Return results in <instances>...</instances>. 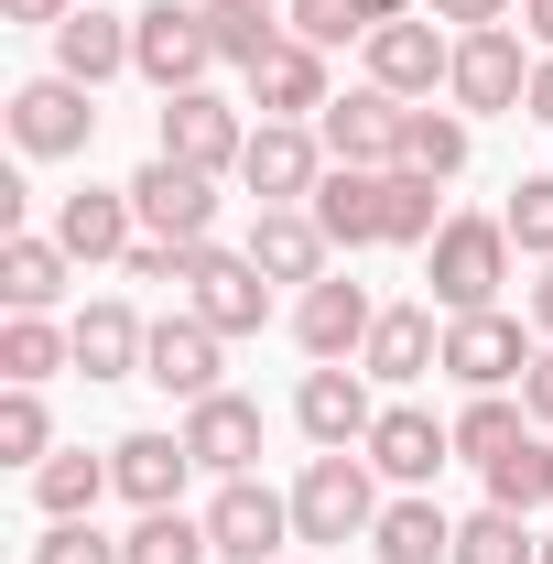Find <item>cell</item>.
<instances>
[{
	"label": "cell",
	"instance_id": "1",
	"mask_svg": "<svg viewBox=\"0 0 553 564\" xmlns=\"http://www.w3.org/2000/svg\"><path fill=\"white\" fill-rule=\"evenodd\" d=\"M293 532H304V543H358V532H380V489H369V456H358V445H326V456L293 478Z\"/></svg>",
	"mask_w": 553,
	"mask_h": 564
},
{
	"label": "cell",
	"instance_id": "2",
	"mask_svg": "<svg viewBox=\"0 0 553 564\" xmlns=\"http://www.w3.org/2000/svg\"><path fill=\"white\" fill-rule=\"evenodd\" d=\"M423 250H434V304L445 315H488L499 304V282H510V228L499 217H445Z\"/></svg>",
	"mask_w": 553,
	"mask_h": 564
},
{
	"label": "cell",
	"instance_id": "3",
	"mask_svg": "<svg viewBox=\"0 0 553 564\" xmlns=\"http://www.w3.org/2000/svg\"><path fill=\"white\" fill-rule=\"evenodd\" d=\"M131 66L174 98V87H207L217 66V33H207V11L196 0H152V11H131Z\"/></svg>",
	"mask_w": 553,
	"mask_h": 564
},
{
	"label": "cell",
	"instance_id": "4",
	"mask_svg": "<svg viewBox=\"0 0 553 564\" xmlns=\"http://www.w3.org/2000/svg\"><path fill=\"white\" fill-rule=\"evenodd\" d=\"M402 109L413 98H391V87H347V98H326L315 120H326V163H358V174H391L402 163Z\"/></svg>",
	"mask_w": 553,
	"mask_h": 564
},
{
	"label": "cell",
	"instance_id": "5",
	"mask_svg": "<svg viewBox=\"0 0 553 564\" xmlns=\"http://www.w3.org/2000/svg\"><path fill=\"white\" fill-rule=\"evenodd\" d=\"M239 185H250L261 207H304V196L326 185V141L304 131V120H261L250 152H239Z\"/></svg>",
	"mask_w": 553,
	"mask_h": 564
},
{
	"label": "cell",
	"instance_id": "6",
	"mask_svg": "<svg viewBox=\"0 0 553 564\" xmlns=\"http://www.w3.org/2000/svg\"><path fill=\"white\" fill-rule=\"evenodd\" d=\"M11 141L33 152V163H66L98 141V109H87V87L76 76H33V87H11Z\"/></svg>",
	"mask_w": 553,
	"mask_h": 564
},
{
	"label": "cell",
	"instance_id": "7",
	"mask_svg": "<svg viewBox=\"0 0 553 564\" xmlns=\"http://www.w3.org/2000/svg\"><path fill=\"white\" fill-rule=\"evenodd\" d=\"M131 207L152 239H185V250H207V228H217V174H196V163H141L131 174Z\"/></svg>",
	"mask_w": 553,
	"mask_h": 564
},
{
	"label": "cell",
	"instance_id": "8",
	"mask_svg": "<svg viewBox=\"0 0 553 564\" xmlns=\"http://www.w3.org/2000/svg\"><path fill=\"white\" fill-rule=\"evenodd\" d=\"M239 152H250V131H239V109H228V98H207V87H174V98H163V163L239 174Z\"/></svg>",
	"mask_w": 553,
	"mask_h": 564
},
{
	"label": "cell",
	"instance_id": "9",
	"mask_svg": "<svg viewBox=\"0 0 553 564\" xmlns=\"http://www.w3.org/2000/svg\"><path fill=\"white\" fill-rule=\"evenodd\" d=\"M532 369V337H521V315H445V380H467V391H510Z\"/></svg>",
	"mask_w": 553,
	"mask_h": 564
},
{
	"label": "cell",
	"instance_id": "10",
	"mask_svg": "<svg viewBox=\"0 0 553 564\" xmlns=\"http://www.w3.org/2000/svg\"><path fill=\"white\" fill-rule=\"evenodd\" d=\"M282 532H293V499H272L261 478H217V499H207V543H217L228 564H272Z\"/></svg>",
	"mask_w": 553,
	"mask_h": 564
},
{
	"label": "cell",
	"instance_id": "11",
	"mask_svg": "<svg viewBox=\"0 0 553 564\" xmlns=\"http://www.w3.org/2000/svg\"><path fill=\"white\" fill-rule=\"evenodd\" d=\"M456 109H521L532 98V55H521V33L510 22H488V33H456Z\"/></svg>",
	"mask_w": 553,
	"mask_h": 564
},
{
	"label": "cell",
	"instance_id": "12",
	"mask_svg": "<svg viewBox=\"0 0 553 564\" xmlns=\"http://www.w3.org/2000/svg\"><path fill=\"white\" fill-rule=\"evenodd\" d=\"M293 423L315 434V445H369V369L358 358H315L304 369V391H293Z\"/></svg>",
	"mask_w": 553,
	"mask_h": 564
},
{
	"label": "cell",
	"instance_id": "13",
	"mask_svg": "<svg viewBox=\"0 0 553 564\" xmlns=\"http://www.w3.org/2000/svg\"><path fill=\"white\" fill-rule=\"evenodd\" d=\"M185 293H196V315H207L217 337H250V326H261V315H272V282H261V261H250V250H196V282H185Z\"/></svg>",
	"mask_w": 553,
	"mask_h": 564
},
{
	"label": "cell",
	"instance_id": "14",
	"mask_svg": "<svg viewBox=\"0 0 553 564\" xmlns=\"http://www.w3.org/2000/svg\"><path fill=\"white\" fill-rule=\"evenodd\" d=\"M456 76V44L434 33V22H380L369 33V87H391V98H434Z\"/></svg>",
	"mask_w": 553,
	"mask_h": 564
},
{
	"label": "cell",
	"instance_id": "15",
	"mask_svg": "<svg viewBox=\"0 0 553 564\" xmlns=\"http://www.w3.org/2000/svg\"><path fill=\"white\" fill-rule=\"evenodd\" d=\"M380 478H402V489H423L445 456H456V423H434V413H413V402H391V413L369 423V445H358Z\"/></svg>",
	"mask_w": 553,
	"mask_h": 564
},
{
	"label": "cell",
	"instance_id": "16",
	"mask_svg": "<svg viewBox=\"0 0 553 564\" xmlns=\"http://www.w3.org/2000/svg\"><path fill=\"white\" fill-rule=\"evenodd\" d=\"M217 348H228V337H217L207 315H163L152 348H141V380H163L174 402H207L217 391Z\"/></svg>",
	"mask_w": 553,
	"mask_h": 564
},
{
	"label": "cell",
	"instance_id": "17",
	"mask_svg": "<svg viewBox=\"0 0 553 564\" xmlns=\"http://www.w3.org/2000/svg\"><path fill=\"white\" fill-rule=\"evenodd\" d=\"M109 478H120L131 510H174L185 478H196V445H185V434H120V445H109Z\"/></svg>",
	"mask_w": 553,
	"mask_h": 564
},
{
	"label": "cell",
	"instance_id": "18",
	"mask_svg": "<svg viewBox=\"0 0 553 564\" xmlns=\"http://www.w3.org/2000/svg\"><path fill=\"white\" fill-rule=\"evenodd\" d=\"M369 326H380V304H369L347 272L304 282V304H293V337H304L315 358H358V348H369Z\"/></svg>",
	"mask_w": 553,
	"mask_h": 564
},
{
	"label": "cell",
	"instance_id": "19",
	"mask_svg": "<svg viewBox=\"0 0 553 564\" xmlns=\"http://www.w3.org/2000/svg\"><path fill=\"white\" fill-rule=\"evenodd\" d=\"M239 250L261 261V282H326V250H337V239L315 228V207H261Z\"/></svg>",
	"mask_w": 553,
	"mask_h": 564
},
{
	"label": "cell",
	"instance_id": "20",
	"mask_svg": "<svg viewBox=\"0 0 553 564\" xmlns=\"http://www.w3.org/2000/svg\"><path fill=\"white\" fill-rule=\"evenodd\" d=\"M185 445H196V467H217V478H250V456H261V402H239V391L185 402Z\"/></svg>",
	"mask_w": 553,
	"mask_h": 564
},
{
	"label": "cell",
	"instance_id": "21",
	"mask_svg": "<svg viewBox=\"0 0 553 564\" xmlns=\"http://www.w3.org/2000/svg\"><path fill=\"white\" fill-rule=\"evenodd\" d=\"M358 369H369V380H423V369H445V326H434V304H380Z\"/></svg>",
	"mask_w": 553,
	"mask_h": 564
},
{
	"label": "cell",
	"instance_id": "22",
	"mask_svg": "<svg viewBox=\"0 0 553 564\" xmlns=\"http://www.w3.org/2000/svg\"><path fill=\"white\" fill-rule=\"evenodd\" d=\"M141 207H131V185H120V196H109V185H87V196H66V207H55V239H66V261H131L141 239Z\"/></svg>",
	"mask_w": 553,
	"mask_h": 564
},
{
	"label": "cell",
	"instance_id": "23",
	"mask_svg": "<svg viewBox=\"0 0 553 564\" xmlns=\"http://www.w3.org/2000/svg\"><path fill=\"white\" fill-rule=\"evenodd\" d=\"M250 98H261V120H315V109H326V55L282 33L272 55L250 66Z\"/></svg>",
	"mask_w": 553,
	"mask_h": 564
},
{
	"label": "cell",
	"instance_id": "24",
	"mask_svg": "<svg viewBox=\"0 0 553 564\" xmlns=\"http://www.w3.org/2000/svg\"><path fill=\"white\" fill-rule=\"evenodd\" d=\"M131 66V11H66L55 22V76H76V87H98V76Z\"/></svg>",
	"mask_w": 553,
	"mask_h": 564
},
{
	"label": "cell",
	"instance_id": "25",
	"mask_svg": "<svg viewBox=\"0 0 553 564\" xmlns=\"http://www.w3.org/2000/svg\"><path fill=\"white\" fill-rule=\"evenodd\" d=\"M66 337H76V369L87 380H141V348H152V326H141L131 304H87Z\"/></svg>",
	"mask_w": 553,
	"mask_h": 564
},
{
	"label": "cell",
	"instance_id": "26",
	"mask_svg": "<svg viewBox=\"0 0 553 564\" xmlns=\"http://www.w3.org/2000/svg\"><path fill=\"white\" fill-rule=\"evenodd\" d=\"M55 293H66V239L11 228V239H0V304H11V315H44Z\"/></svg>",
	"mask_w": 553,
	"mask_h": 564
},
{
	"label": "cell",
	"instance_id": "27",
	"mask_svg": "<svg viewBox=\"0 0 553 564\" xmlns=\"http://www.w3.org/2000/svg\"><path fill=\"white\" fill-rule=\"evenodd\" d=\"M369 543H380V564H456V521L413 489V499H391V510H380V532H369Z\"/></svg>",
	"mask_w": 553,
	"mask_h": 564
},
{
	"label": "cell",
	"instance_id": "28",
	"mask_svg": "<svg viewBox=\"0 0 553 564\" xmlns=\"http://www.w3.org/2000/svg\"><path fill=\"white\" fill-rule=\"evenodd\" d=\"M315 228H326L337 250H369V239H380V174H358V163H337V174L315 185Z\"/></svg>",
	"mask_w": 553,
	"mask_h": 564
},
{
	"label": "cell",
	"instance_id": "29",
	"mask_svg": "<svg viewBox=\"0 0 553 564\" xmlns=\"http://www.w3.org/2000/svg\"><path fill=\"white\" fill-rule=\"evenodd\" d=\"M98 489H120V478H109V456H87V445L33 467V499H44V521H87V510H98Z\"/></svg>",
	"mask_w": 553,
	"mask_h": 564
},
{
	"label": "cell",
	"instance_id": "30",
	"mask_svg": "<svg viewBox=\"0 0 553 564\" xmlns=\"http://www.w3.org/2000/svg\"><path fill=\"white\" fill-rule=\"evenodd\" d=\"M66 358H76V337H55L44 315H11V326H0V380H11V391H44Z\"/></svg>",
	"mask_w": 553,
	"mask_h": 564
},
{
	"label": "cell",
	"instance_id": "31",
	"mask_svg": "<svg viewBox=\"0 0 553 564\" xmlns=\"http://www.w3.org/2000/svg\"><path fill=\"white\" fill-rule=\"evenodd\" d=\"M402 174H467V120L456 109H402Z\"/></svg>",
	"mask_w": 553,
	"mask_h": 564
},
{
	"label": "cell",
	"instance_id": "32",
	"mask_svg": "<svg viewBox=\"0 0 553 564\" xmlns=\"http://www.w3.org/2000/svg\"><path fill=\"white\" fill-rule=\"evenodd\" d=\"M543 499H553V445H543V434H521V445L488 467V510H521V521H532Z\"/></svg>",
	"mask_w": 553,
	"mask_h": 564
},
{
	"label": "cell",
	"instance_id": "33",
	"mask_svg": "<svg viewBox=\"0 0 553 564\" xmlns=\"http://www.w3.org/2000/svg\"><path fill=\"white\" fill-rule=\"evenodd\" d=\"M456 564H543V532L521 510H478V521H456Z\"/></svg>",
	"mask_w": 553,
	"mask_h": 564
},
{
	"label": "cell",
	"instance_id": "34",
	"mask_svg": "<svg viewBox=\"0 0 553 564\" xmlns=\"http://www.w3.org/2000/svg\"><path fill=\"white\" fill-rule=\"evenodd\" d=\"M120 564H217V543H207V521H185V510H141Z\"/></svg>",
	"mask_w": 553,
	"mask_h": 564
},
{
	"label": "cell",
	"instance_id": "35",
	"mask_svg": "<svg viewBox=\"0 0 553 564\" xmlns=\"http://www.w3.org/2000/svg\"><path fill=\"white\" fill-rule=\"evenodd\" d=\"M521 434H532V413H510L499 391H478V402L456 413V456H478V467H499V456H510Z\"/></svg>",
	"mask_w": 553,
	"mask_h": 564
},
{
	"label": "cell",
	"instance_id": "36",
	"mask_svg": "<svg viewBox=\"0 0 553 564\" xmlns=\"http://www.w3.org/2000/svg\"><path fill=\"white\" fill-rule=\"evenodd\" d=\"M207 33H217V55H228V66H239V76H250V66H261V55H272V44H282L272 0H228V11H207Z\"/></svg>",
	"mask_w": 553,
	"mask_h": 564
},
{
	"label": "cell",
	"instance_id": "37",
	"mask_svg": "<svg viewBox=\"0 0 553 564\" xmlns=\"http://www.w3.org/2000/svg\"><path fill=\"white\" fill-rule=\"evenodd\" d=\"M445 217H434V174H380V239H434Z\"/></svg>",
	"mask_w": 553,
	"mask_h": 564
},
{
	"label": "cell",
	"instance_id": "38",
	"mask_svg": "<svg viewBox=\"0 0 553 564\" xmlns=\"http://www.w3.org/2000/svg\"><path fill=\"white\" fill-rule=\"evenodd\" d=\"M499 228H510V250L553 261V174H521V185H510V207H499Z\"/></svg>",
	"mask_w": 553,
	"mask_h": 564
},
{
	"label": "cell",
	"instance_id": "39",
	"mask_svg": "<svg viewBox=\"0 0 553 564\" xmlns=\"http://www.w3.org/2000/svg\"><path fill=\"white\" fill-rule=\"evenodd\" d=\"M0 456H11V467H44V456H55L44 391H0Z\"/></svg>",
	"mask_w": 553,
	"mask_h": 564
},
{
	"label": "cell",
	"instance_id": "40",
	"mask_svg": "<svg viewBox=\"0 0 553 564\" xmlns=\"http://www.w3.org/2000/svg\"><path fill=\"white\" fill-rule=\"evenodd\" d=\"M282 33L315 44V55H337L347 33H369V11H358V0H282Z\"/></svg>",
	"mask_w": 553,
	"mask_h": 564
},
{
	"label": "cell",
	"instance_id": "41",
	"mask_svg": "<svg viewBox=\"0 0 553 564\" xmlns=\"http://www.w3.org/2000/svg\"><path fill=\"white\" fill-rule=\"evenodd\" d=\"M33 564H120V543H109L98 521H44V543H33Z\"/></svg>",
	"mask_w": 553,
	"mask_h": 564
},
{
	"label": "cell",
	"instance_id": "42",
	"mask_svg": "<svg viewBox=\"0 0 553 564\" xmlns=\"http://www.w3.org/2000/svg\"><path fill=\"white\" fill-rule=\"evenodd\" d=\"M131 282H196V250H185V239H141V250H131Z\"/></svg>",
	"mask_w": 553,
	"mask_h": 564
},
{
	"label": "cell",
	"instance_id": "43",
	"mask_svg": "<svg viewBox=\"0 0 553 564\" xmlns=\"http://www.w3.org/2000/svg\"><path fill=\"white\" fill-rule=\"evenodd\" d=\"M521 413H532V423H553V348L521 369Z\"/></svg>",
	"mask_w": 553,
	"mask_h": 564
},
{
	"label": "cell",
	"instance_id": "44",
	"mask_svg": "<svg viewBox=\"0 0 553 564\" xmlns=\"http://www.w3.org/2000/svg\"><path fill=\"white\" fill-rule=\"evenodd\" d=\"M434 22H467V33H488V22H510V0H434Z\"/></svg>",
	"mask_w": 553,
	"mask_h": 564
},
{
	"label": "cell",
	"instance_id": "45",
	"mask_svg": "<svg viewBox=\"0 0 553 564\" xmlns=\"http://www.w3.org/2000/svg\"><path fill=\"white\" fill-rule=\"evenodd\" d=\"M0 11H11V22H44V33H55V22H66L76 0H0Z\"/></svg>",
	"mask_w": 553,
	"mask_h": 564
},
{
	"label": "cell",
	"instance_id": "46",
	"mask_svg": "<svg viewBox=\"0 0 553 564\" xmlns=\"http://www.w3.org/2000/svg\"><path fill=\"white\" fill-rule=\"evenodd\" d=\"M521 109H532V120H553V55L532 66V98H521Z\"/></svg>",
	"mask_w": 553,
	"mask_h": 564
},
{
	"label": "cell",
	"instance_id": "47",
	"mask_svg": "<svg viewBox=\"0 0 553 564\" xmlns=\"http://www.w3.org/2000/svg\"><path fill=\"white\" fill-rule=\"evenodd\" d=\"M521 22H532V44L553 55V0H521Z\"/></svg>",
	"mask_w": 553,
	"mask_h": 564
},
{
	"label": "cell",
	"instance_id": "48",
	"mask_svg": "<svg viewBox=\"0 0 553 564\" xmlns=\"http://www.w3.org/2000/svg\"><path fill=\"white\" fill-rule=\"evenodd\" d=\"M532 326L553 337V261H543V282H532Z\"/></svg>",
	"mask_w": 553,
	"mask_h": 564
},
{
	"label": "cell",
	"instance_id": "49",
	"mask_svg": "<svg viewBox=\"0 0 553 564\" xmlns=\"http://www.w3.org/2000/svg\"><path fill=\"white\" fill-rule=\"evenodd\" d=\"M358 11H369V33H380V22H413V0H358Z\"/></svg>",
	"mask_w": 553,
	"mask_h": 564
},
{
	"label": "cell",
	"instance_id": "50",
	"mask_svg": "<svg viewBox=\"0 0 553 564\" xmlns=\"http://www.w3.org/2000/svg\"><path fill=\"white\" fill-rule=\"evenodd\" d=\"M196 11H228V0H196ZM272 11H282V0H272Z\"/></svg>",
	"mask_w": 553,
	"mask_h": 564
},
{
	"label": "cell",
	"instance_id": "51",
	"mask_svg": "<svg viewBox=\"0 0 553 564\" xmlns=\"http://www.w3.org/2000/svg\"><path fill=\"white\" fill-rule=\"evenodd\" d=\"M543 564H553V532H543Z\"/></svg>",
	"mask_w": 553,
	"mask_h": 564
}]
</instances>
